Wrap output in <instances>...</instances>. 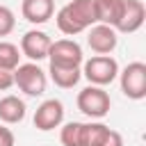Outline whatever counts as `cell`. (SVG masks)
Returning <instances> with one entry per match:
<instances>
[{
  "instance_id": "cell-1",
  "label": "cell",
  "mask_w": 146,
  "mask_h": 146,
  "mask_svg": "<svg viewBox=\"0 0 146 146\" xmlns=\"http://www.w3.org/2000/svg\"><path fill=\"white\" fill-rule=\"evenodd\" d=\"M57 30L66 36H75L80 32H87L91 25H96V11L94 0H71L55 14Z\"/></svg>"
},
{
  "instance_id": "cell-2",
  "label": "cell",
  "mask_w": 146,
  "mask_h": 146,
  "mask_svg": "<svg viewBox=\"0 0 146 146\" xmlns=\"http://www.w3.org/2000/svg\"><path fill=\"white\" fill-rule=\"evenodd\" d=\"M82 75L89 80V84L94 87H107L119 78V62L112 55H94L91 59L82 62L80 66Z\"/></svg>"
},
{
  "instance_id": "cell-3",
  "label": "cell",
  "mask_w": 146,
  "mask_h": 146,
  "mask_svg": "<svg viewBox=\"0 0 146 146\" xmlns=\"http://www.w3.org/2000/svg\"><path fill=\"white\" fill-rule=\"evenodd\" d=\"M14 84L25 94V96H43L46 94V87H48V75L46 71L34 64V62H27V64H18L14 68Z\"/></svg>"
},
{
  "instance_id": "cell-4",
  "label": "cell",
  "mask_w": 146,
  "mask_h": 146,
  "mask_svg": "<svg viewBox=\"0 0 146 146\" xmlns=\"http://www.w3.org/2000/svg\"><path fill=\"white\" fill-rule=\"evenodd\" d=\"M75 103H78V110H80L84 116L94 119V121L107 116V114H110V107H112L110 94H107L103 87H94V84L80 89Z\"/></svg>"
},
{
  "instance_id": "cell-5",
  "label": "cell",
  "mask_w": 146,
  "mask_h": 146,
  "mask_svg": "<svg viewBox=\"0 0 146 146\" xmlns=\"http://www.w3.org/2000/svg\"><path fill=\"white\" fill-rule=\"evenodd\" d=\"M119 84L123 96H128L130 100L146 98V64L130 62L123 71H119Z\"/></svg>"
},
{
  "instance_id": "cell-6",
  "label": "cell",
  "mask_w": 146,
  "mask_h": 146,
  "mask_svg": "<svg viewBox=\"0 0 146 146\" xmlns=\"http://www.w3.org/2000/svg\"><path fill=\"white\" fill-rule=\"evenodd\" d=\"M48 62L52 66H73V68H80L82 62H84V55H82V48L75 39H57L50 43V50H48Z\"/></svg>"
},
{
  "instance_id": "cell-7",
  "label": "cell",
  "mask_w": 146,
  "mask_h": 146,
  "mask_svg": "<svg viewBox=\"0 0 146 146\" xmlns=\"http://www.w3.org/2000/svg\"><path fill=\"white\" fill-rule=\"evenodd\" d=\"M64 103L62 100H57V98H46L39 107H36V112H34V128L36 130H41V132H50V130H55V128H59L62 123H64Z\"/></svg>"
},
{
  "instance_id": "cell-8",
  "label": "cell",
  "mask_w": 146,
  "mask_h": 146,
  "mask_svg": "<svg viewBox=\"0 0 146 146\" xmlns=\"http://www.w3.org/2000/svg\"><path fill=\"white\" fill-rule=\"evenodd\" d=\"M52 39L43 32V30H27L21 36V55H25L30 62L39 64L41 59H48V50H50Z\"/></svg>"
},
{
  "instance_id": "cell-9",
  "label": "cell",
  "mask_w": 146,
  "mask_h": 146,
  "mask_svg": "<svg viewBox=\"0 0 146 146\" xmlns=\"http://www.w3.org/2000/svg\"><path fill=\"white\" fill-rule=\"evenodd\" d=\"M119 43V32L110 25L96 23L87 30V46L96 52V55H112V50Z\"/></svg>"
},
{
  "instance_id": "cell-10",
  "label": "cell",
  "mask_w": 146,
  "mask_h": 146,
  "mask_svg": "<svg viewBox=\"0 0 146 146\" xmlns=\"http://www.w3.org/2000/svg\"><path fill=\"white\" fill-rule=\"evenodd\" d=\"M144 18H146V7L141 0H125L123 2V14H121V21L119 25L114 27L116 32H123V34H132L137 32L141 25H144Z\"/></svg>"
},
{
  "instance_id": "cell-11",
  "label": "cell",
  "mask_w": 146,
  "mask_h": 146,
  "mask_svg": "<svg viewBox=\"0 0 146 146\" xmlns=\"http://www.w3.org/2000/svg\"><path fill=\"white\" fill-rule=\"evenodd\" d=\"M21 14L27 23L43 25L55 14V0H23L21 2Z\"/></svg>"
},
{
  "instance_id": "cell-12",
  "label": "cell",
  "mask_w": 146,
  "mask_h": 146,
  "mask_svg": "<svg viewBox=\"0 0 146 146\" xmlns=\"http://www.w3.org/2000/svg\"><path fill=\"white\" fill-rule=\"evenodd\" d=\"M123 2L125 0H94V11H96V23L116 27L123 14Z\"/></svg>"
},
{
  "instance_id": "cell-13",
  "label": "cell",
  "mask_w": 146,
  "mask_h": 146,
  "mask_svg": "<svg viewBox=\"0 0 146 146\" xmlns=\"http://www.w3.org/2000/svg\"><path fill=\"white\" fill-rule=\"evenodd\" d=\"M25 114H27V107H25V103L18 96L9 94V96H2L0 98V121L5 125L21 123L25 119Z\"/></svg>"
},
{
  "instance_id": "cell-14",
  "label": "cell",
  "mask_w": 146,
  "mask_h": 146,
  "mask_svg": "<svg viewBox=\"0 0 146 146\" xmlns=\"http://www.w3.org/2000/svg\"><path fill=\"white\" fill-rule=\"evenodd\" d=\"M48 73H50V80L62 87V89H73L80 78H82V71L80 68H73V66H48Z\"/></svg>"
},
{
  "instance_id": "cell-15",
  "label": "cell",
  "mask_w": 146,
  "mask_h": 146,
  "mask_svg": "<svg viewBox=\"0 0 146 146\" xmlns=\"http://www.w3.org/2000/svg\"><path fill=\"white\" fill-rule=\"evenodd\" d=\"M84 132H87V123L68 121L59 130V141L62 146H84Z\"/></svg>"
},
{
  "instance_id": "cell-16",
  "label": "cell",
  "mask_w": 146,
  "mask_h": 146,
  "mask_svg": "<svg viewBox=\"0 0 146 146\" xmlns=\"http://www.w3.org/2000/svg\"><path fill=\"white\" fill-rule=\"evenodd\" d=\"M18 64H21V50H18V46L11 43V41L0 39V68L14 71Z\"/></svg>"
},
{
  "instance_id": "cell-17",
  "label": "cell",
  "mask_w": 146,
  "mask_h": 146,
  "mask_svg": "<svg viewBox=\"0 0 146 146\" xmlns=\"http://www.w3.org/2000/svg\"><path fill=\"white\" fill-rule=\"evenodd\" d=\"M110 125L100 123V121H89L87 123V132H84V146H100L105 141V137L110 135Z\"/></svg>"
},
{
  "instance_id": "cell-18",
  "label": "cell",
  "mask_w": 146,
  "mask_h": 146,
  "mask_svg": "<svg viewBox=\"0 0 146 146\" xmlns=\"http://www.w3.org/2000/svg\"><path fill=\"white\" fill-rule=\"evenodd\" d=\"M16 27V16L14 11L7 7V5H0V39L2 36H9Z\"/></svg>"
},
{
  "instance_id": "cell-19",
  "label": "cell",
  "mask_w": 146,
  "mask_h": 146,
  "mask_svg": "<svg viewBox=\"0 0 146 146\" xmlns=\"http://www.w3.org/2000/svg\"><path fill=\"white\" fill-rule=\"evenodd\" d=\"M14 87V71L0 68V91H7Z\"/></svg>"
},
{
  "instance_id": "cell-20",
  "label": "cell",
  "mask_w": 146,
  "mask_h": 146,
  "mask_svg": "<svg viewBox=\"0 0 146 146\" xmlns=\"http://www.w3.org/2000/svg\"><path fill=\"white\" fill-rule=\"evenodd\" d=\"M14 144H16L14 132L7 125H0V146H14Z\"/></svg>"
},
{
  "instance_id": "cell-21",
  "label": "cell",
  "mask_w": 146,
  "mask_h": 146,
  "mask_svg": "<svg viewBox=\"0 0 146 146\" xmlns=\"http://www.w3.org/2000/svg\"><path fill=\"white\" fill-rule=\"evenodd\" d=\"M100 146H123V137H121V132L110 130V135L105 137V141H103Z\"/></svg>"
}]
</instances>
